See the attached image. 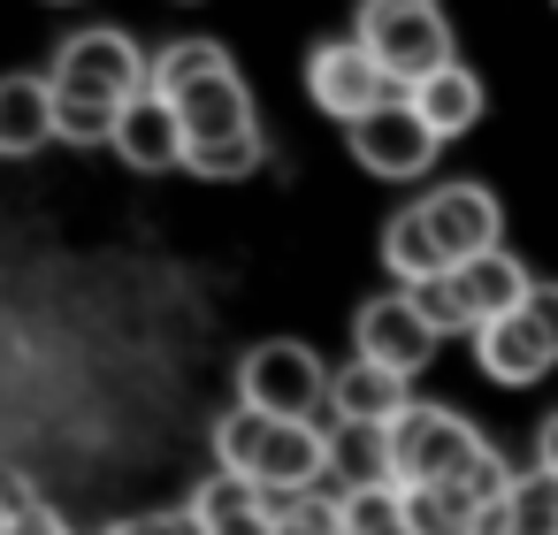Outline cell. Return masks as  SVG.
Returning <instances> with one entry per match:
<instances>
[{"label":"cell","mask_w":558,"mask_h":535,"mask_svg":"<svg viewBox=\"0 0 558 535\" xmlns=\"http://www.w3.org/2000/svg\"><path fill=\"white\" fill-rule=\"evenodd\" d=\"M184 123H177V108L146 85L138 100H123V123H116V154L138 169V177H161V169H177L184 161Z\"/></svg>","instance_id":"9"},{"label":"cell","mask_w":558,"mask_h":535,"mask_svg":"<svg viewBox=\"0 0 558 535\" xmlns=\"http://www.w3.org/2000/svg\"><path fill=\"white\" fill-rule=\"evenodd\" d=\"M474 367H482L489 382L520 390V382H543V375L558 367V352H550V337H543L527 314H497V321L474 329Z\"/></svg>","instance_id":"8"},{"label":"cell","mask_w":558,"mask_h":535,"mask_svg":"<svg viewBox=\"0 0 558 535\" xmlns=\"http://www.w3.org/2000/svg\"><path fill=\"white\" fill-rule=\"evenodd\" d=\"M116 123H123L116 100H93V93H62L54 85V138L62 146H116Z\"/></svg>","instance_id":"21"},{"label":"cell","mask_w":558,"mask_h":535,"mask_svg":"<svg viewBox=\"0 0 558 535\" xmlns=\"http://www.w3.org/2000/svg\"><path fill=\"white\" fill-rule=\"evenodd\" d=\"M9 520H16V512H9V497H0V535H9Z\"/></svg>","instance_id":"34"},{"label":"cell","mask_w":558,"mask_h":535,"mask_svg":"<svg viewBox=\"0 0 558 535\" xmlns=\"http://www.w3.org/2000/svg\"><path fill=\"white\" fill-rule=\"evenodd\" d=\"M108 535H131V527H108Z\"/></svg>","instance_id":"35"},{"label":"cell","mask_w":558,"mask_h":535,"mask_svg":"<svg viewBox=\"0 0 558 535\" xmlns=\"http://www.w3.org/2000/svg\"><path fill=\"white\" fill-rule=\"evenodd\" d=\"M306 93H314V108H322V115L360 123V115H367V108H383L398 85H390V70L360 47V32H352V39H329V47H314V54H306Z\"/></svg>","instance_id":"5"},{"label":"cell","mask_w":558,"mask_h":535,"mask_svg":"<svg viewBox=\"0 0 558 535\" xmlns=\"http://www.w3.org/2000/svg\"><path fill=\"white\" fill-rule=\"evenodd\" d=\"M451 276H459V291H466V306H474V329H482V321H497V314H520V306H527V291H535V283H527V268H520L505 245H489V253L459 260Z\"/></svg>","instance_id":"16"},{"label":"cell","mask_w":558,"mask_h":535,"mask_svg":"<svg viewBox=\"0 0 558 535\" xmlns=\"http://www.w3.org/2000/svg\"><path fill=\"white\" fill-rule=\"evenodd\" d=\"M405 520H413V535H482L489 527V512L474 504L466 482H421V489H405Z\"/></svg>","instance_id":"19"},{"label":"cell","mask_w":558,"mask_h":535,"mask_svg":"<svg viewBox=\"0 0 558 535\" xmlns=\"http://www.w3.org/2000/svg\"><path fill=\"white\" fill-rule=\"evenodd\" d=\"M169 108H177V123H184L192 146H199V138H230V131H260V123H253V93H245L238 70H207V77L184 85Z\"/></svg>","instance_id":"12"},{"label":"cell","mask_w":558,"mask_h":535,"mask_svg":"<svg viewBox=\"0 0 558 535\" xmlns=\"http://www.w3.org/2000/svg\"><path fill=\"white\" fill-rule=\"evenodd\" d=\"M405 100L421 108V123H428L436 138H466V131L482 123V77H474L466 62H444V70H428L421 85H405Z\"/></svg>","instance_id":"14"},{"label":"cell","mask_w":558,"mask_h":535,"mask_svg":"<svg viewBox=\"0 0 558 535\" xmlns=\"http://www.w3.org/2000/svg\"><path fill=\"white\" fill-rule=\"evenodd\" d=\"M54 85L62 93H93V100H138L146 85H154V62L138 54V39L131 32H77V39H62V54H54Z\"/></svg>","instance_id":"4"},{"label":"cell","mask_w":558,"mask_h":535,"mask_svg":"<svg viewBox=\"0 0 558 535\" xmlns=\"http://www.w3.org/2000/svg\"><path fill=\"white\" fill-rule=\"evenodd\" d=\"M520 314H527V321H535V329H543V337H550V352H558V283H535V291H527V306H520Z\"/></svg>","instance_id":"30"},{"label":"cell","mask_w":558,"mask_h":535,"mask_svg":"<svg viewBox=\"0 0 558 535\" xmlns=\"http://www.w3.org/2000/svg\"><path fill=\"white\" fill-rule=\"evenodd\" d=\"M459 482H466V489H474V504H482V512L497 520V504L512 497V482H520V474L505 466V451H497V443H482V451L466 459V474H459Z\"/></svg>","instance_id":"28"},{"label":"cell","mask_w":558,"mask_h":535,"mask_svg":"<svg viewBox=\"0 0 558 535\" xmlns=\"http://www.w3.org/2000/svg\"><path fill=\"white\" fill-rule=\"evenodd\" d=\"M337 497H344V527H352V535H398V527H405V489H398V482L337 489Z\"/></svg>","instance_id":"27"},{"label":"cell","mask_w":558,"mask_h":535,"mask_svg":"<svg viewBox=\"0 0 558 535\" xmlns=\"http://www.w3.org/2000/svg\"><path fill=\"white\" fill-rule=\"evenodd\" d=\"M489 535H558V474H550V466L520 474V482H512V497L497 504Z\"/></svg>","instance_id":"20"},{"label":"cell","mask_w":558,"mask_h":535,"mask_svg":"<svg viewBox=\"0 0 558 535\" xmlns=\"http://www.w3.org/2000/svg\"><path fill=\"white\" fill-rule=\"evenodd\" d=\"M253 474H260L268 489H314V482L329 474V428H314V421H276V413H268V436H260V451H253Z\"/></svg>","instance_id":"11"},{"label":"cell","mask_w":558,"mask_h":535,"mask_svg":"<svg viewBox=\"0 0 558 535\" xmlns=\"http://www.w3.org/2000/svg\"><path fill=\"white\" fill-rule=\"evenodd\" d=\"M9 535H70V520H54L47 504H24V512L9 520Z\"/></svg>","instance_id":"31"},{"label":"cell","mask_w":558,"mask_h":535,"mask_svg":"<svg viewBox=\"0 0 558 535\" xmlns=\"http://www.w3.org/2000/svg\"><path fill=\"white\" fill-rule=\"evenodd\" d=\"M131 535H215L207 520H199V504H169V512H138V520H123Z\"/></svg>","instance_id":"29"},{"label":"cell","mask_w":558,"mask_h":535,"mask_svg":"<svg viewBox=\"0 0 558 535\" xmlns=\"http://www.w3.org/2000/svg\"><path fill=\"white\" fill-rule=\"evenodd\" d=\"M535 466H550V474H558V413L535 428Z\"/></svg>","instance_id":"32"},{"label":"cell","mask_w":558,"mask_h":535,"mask_svg":"<svg viewBox=\"0 0 558 535\" xmlns=\"http://www.w3.org/2000/svg\"><path fill=\"white\" fill-rule=\"evenodd\" d=\"M405 299L421 306V321L436 329V337H474V306H466V291H459V276H428V283H405Z\"/></svg>","instance_id":"26"},{"label":"cell","mask_w":558,"mask_h":535,"mask_svg":"<svg viewBox=\"0 0 558 535\" xmlns=\"http://www.w3.org/2000/svg\"><path fill=\"white\" fill-rule=\"evenodd\" d=\"M268 520H276V535H344V497L276 489V497H268Z\"/></svg>","instance_id":"24"},{"label":"cell","mask_w":558,"mask_h":535,"mask_svg":"<svg viewBox=\"0 0 558 535\" xmlns=\"http://www.w3.org/2000/svg\"><path fill=\"white\" fill-rule=\"evenodd\" d=\"M383 268H390L398 283H428V276H451L459 260L444 253L428 207H405V215H390V230H383Z\"/></svg>","instance_id":"18"},{"label":"cell","mask_w":558,"mask_h":535,"mask_svg":"<svg viewBox=\"0 0 558 535\" xmlns=\"http://www.w3.org/2000/svg\"><path fill=\"white\" fill-rule=\"evenodd\" d=\"M238 398L276 413V421H314L329 405V375L299 337H268V344H253L238 360Z\"/></svg>","instance_id":"2"},{"label":"cell","mask_w":558,"mask_h":535,"mask_svg":"<svg viewBox=\"0 0 558 535\" xmlns=\"http://www.w3.org/2000/svg\"><path fill=\"white\" fill-rule=\"evenodd\" d=\"M474 451H482V428H466L451 405H405V413L390 421L398 489H421V482H459Z\"/></svg>","instance_id":"3"},{"label":"cell","mask_w":558,"mask_h":535,"mask_svg":"<svg viewBox=\"0 0 558 535\" xmlns=\"http://www.w3.org/2000/svg\"><path fill=\"white\" fill-rule=\"evenodd\" d=\"M268 497H276V489H268L260 474L222 466L215 482H199V497H192V504H199V520H207V527H230V520H245V512H268Z\"/></svg>","instance_id":"22"},{"label":"cell","mask_w":558,"mask_h":535,"mask_svg":"<svg viewBox=\"0 0 558 535\" xmlns=\"http://www.w3.org/2000/svg\"><path fill=\"white\" fill-rule=\"evenodd\" d=\"M215 535H276V520H268V512H245V520H230V527H215Z\"/></svg>","instance_id":"33"},{"label":"cell","mask_w":558,"mask_h":535,"mask_svg":"<svg viewBox=\"0 0 558 535\" xmlns=\"http://www.w3.org/2000/svg\"><path fill=\"white\" fill-rule=\"evenodd\" d=\"M184 169H192V177H207V184H238V177H253V169H260V131L199 138V146H184Z\"/></svg>","instance_id":"23"},{"label":"cell","mask_w":558,"mask_h":535,"mask_svg":"<svg viewBox=\"0 0 558 535\" xmlns=\"http://www.w3.org/2000/svg\"><path fill=\"white\" fill-rule=\"evenodd\" d=\"M360 47L390 70V85H421L428 70L451 62V24L436 0H367L360 9Z\"/></svg>","instance_id":"1"},{"label":"cell","mask_w":558,"mask_h":535,"mask_svg":"<svg viewBox=\"0 0 558 535\" xmlns=\"http://www.w3.org/2000/svg\"><path fill=\"white\" fill-rule=\"evenodd\" d=\"M352 344L367 352V360H383V367H398V375H413V367H428L436 360V329L421 321V306L398 291V299H367L360 306V329H352Z\"/></svg>","instance_id":"7"},{"label":"cell","mask_w":558,"mask_h":535,"mask_svg":"<svg viewBox=\"0 0 558 535\" xmlns=\"http://www.w3.org/2000/svg\"><path fill=\"white\" fill-rule=\"evenodd\" d=\"M482 535H489V527H482Z\"/></svg>","instance_id":"37"},{"label":"cell","mask_w":558,"mask_h":535,"mask_svg":"<svg viewBox=\"0 0 558 535\" xmlns=\"http://www.w3.org/2000/svg\"><path fill=\"white\" fill-rule=\"evenodd\" d=\"M54 138V77H0V154L24 161Z\"/></svg>","instance_id":"15"},{"label":"cell","mask_w":558,"mask_h":535,"mask_svg":"<svg viewBox=\"0 0 558 535\" xmlns=\"http://www.w3.org/2000/svg\"><path fill=\"white\" fill-rule=\"evenodd\" d=\"M329 474H337V489H375V482H398L390 428H383V421H337V428H329Z\"/></svg>","instance_id":"17"},{"label":"cell","mask_w":558,"mask_h":535,"mask_svg":"<svg viewBox=\"0 0 558 535\" xmlns=\"http://www.w3.org/2000/svg\"><path fill=\"white\" fill-rule=\"evenodd\" d=\"M344 138H352L360 169H375V177H390V184L421 177V169L436 161V146H444V138L421 123L413 100H383V108H367L360 123H344Z\"/></svg>","instance_id":"6"},{"label":"cell","mask_w":558,"mask_h":535,"mask_svg":"<svg viewBox=\"0 0 558 535\" xmlns=\"http://www.w3.org/2000/svg\"><path fill=\"white\" fill-rule=\"evenodd\" d=\"M207 70H230V54L215 47V39H177V47H161L154 54V93L161 100H177L184 85H199Z\"/></svg>","instance_id":"25"},{"label":"cell","mask_w":558,"mask_h":535,"mask_svg":"<svg viewBox=\"0 0 558 535\" xmlns=\"http://www.w3.org/2000/svg\"><path fill=\"white\" fill-rule=\"evenodd\" d=\"M405 405H413L405 375H398V367H383V360H367V352H360L352 367H337V375H329V413H337V421H383V428H390Z\"/></svg>","instance_id":"13"},{"label":"cell","mask_w":558,"mask_h":535,"mask_svg":"<svg viewBox=\"0 0 558 535\" xmlns=\"http://www.w3.org/2000/svg\"><path fill=\"white\" fill-rule=\"evenodd\" d=\"M421 207H428V222H436V238H444L451 260H474V253H489V245L505 238V207H497L482 184H444V192H428Z\"/></svg>","instance_id":"10"},{"label":"cell","mask_w":558,"mask_h":535,"mask_svg":"<svg viewBox=\"0 0 558 535\" xmlns=\"http://www.w3.org/2000/svg\"><path fill=\"white\" fill-rule=\"evenodd\" d=\"M344 535H352V527H344Z\"/></svg>","instance_id":"36"}]
</instances>
